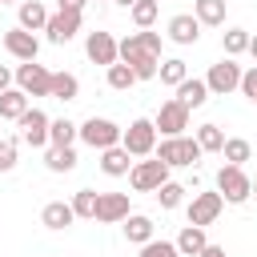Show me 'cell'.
I'll return each instance as SVG.
<instances>
[{"instance_id": "cell-17", "label": "cell", "mask_w": 257, "mask_h": 257, "mask_svg": "<svg viewBox=\"0 0 257 257\" xmlns=\"http://www.w3.org/2000/svg\"><path fill=\"white\" fill-rule=\"evenodd\" d=\"M133 169V153L124 145H112V149H100V173L104 177H128Z\"/></svg>"}, {"instance_id": "cell-3", "label": "cell", "mask_w": 257, "mask_h": 257, "mask_svg": "<svg viewBox=\"0 0 257 257\" xmlns=\"http://www.w3.org/2000/svg\"><path fill=\"white\" fill-rule=\"evenodd\" d=\"M165 181H169V165H165L157 153L133 161V169H128V185H133V193H157Z\"/></svg>"}, {"instance_id": "cell-42", "label": "cell", "mask_w": 257, "mask_h": 257, "mask_svg": "<svg viewBox=\"0 0 257 257\" xmlns=\"http://www.w3.org/2000/svg\"><path fill=\"white\" fill-rule=\"evenodd\" d=\"M249 56H253V60H257V36H253V40H249Z\"/></svg>"}, {"instance_id": "cell-16", "label": "cell", "mask_w": 257, "mask_h": 257, "mask_svg": "<svg viewBox=\"0 0 257 257\" xmlns=\"http://www.w3.org/2000/svg\"><path fill=\"white\" fill-rule=\"evenodd\" d=\"M124 217H128V193H100L96 221L100 225H120Z\"/></svg>"}, {"instance_id": "cell-5", "label": "cell", "mask_w": 257, "mask_h": 257, "mask_svg": "<svg viewBox=\"0 0 257 257\" xmlns=\"http://www.w3.org/2000/svg\"><path fill=\"white\" fill-rule=\"evenodd\" d=\"M120 137H124V128L116 120H108V116H88L80 124V141L88 149H112V145H120Z\"/></svg>"}, {"instance_id": "cell-15", "label": "cell", "mask_w": 257, "mask_h": 257, "mask_svg": "<svg viewBox=\"0 0 257 257\" xmlns=\"http://www.w3.org/2000/svg\"><path fill=\"white\" fill-rule=\"evenodd\" d=\"M165 36L173 40V44H197L201 40V20L193 16V12H177L173 20H169V28H165Z\"/></svg>"}, {"instance_id": "cell-40", "label": "cell", "mask_w": 257, "mask_h": 257, "mask_svg": "<svg viewBox=\"0 0 257 257\" xmlns=\"http://www.w3.org/2000/svg\"><path fill=\"white\" fill-rule=\"evenodd\" d=\"M88 0H60V12H84Z\"/></svg>"}, {"instance_id": "cell-38", "label": "cell", "mask_w": 257, "mask_h": 257, "mask_svg": "<svg viewBox=\"0 0 257 257\" xmlns=\"http://www.w3.org/2000/svg\"><path fill=\"white\" fill-rule=\"evenodd\" d=\"M241 96H245V100L257 108V68H249V72L241 76Z\"/></svg>"}, {"instance_id": "cell-26", "label": "cell", "mask_w": 257, "mask_h": 257, "mask_svg": "<svg viewBox=\"0 0 257 257\" xmlns=\"http://www.w3.org/2000/svg\"><path fill=\"white\" fill-rule=\"evenodd\" d=\"M48 96L68 104V100H76V96H80V80H76L72 72H52V92H48Z\"/></svg>"}, {"instance_id": "cell-29", "label": "cell", "mask_w": 257, "mask_h": 257, "mask_svg": "<svg viewBox=\"0 0 257 257\" xmlns=\"http://www.w3.org/2000/svg\"><path fill=\"white\" fill-rule=\"evenodd\" d=\"M249 28H225L221 32V48H225V56H241V52H249Z\"/></svg>"}, {"instance_id": "cell-11", "label": "cell", "mask_w": 257, "mask_h": 257, "mask_svg": "<svg viewBox=\"0 0 257 257\" xmlns=\"http://www.w3.org/2000/svg\"><path fill=\"white\" fill-rule=\"evenodd\" d=\"M221 209H225V197L217 193V189H205V193H193V201H189V225H213L217 217H221Z\"/></svg>"}, {"instance_id": "cell-35", "label": "cell", "mask_w": 257, "mask_h": 257, "mask_svg": "<svg viewBox=\"0 0 257 257\" xmlns=\"http://www.w3.org/2000/svg\"><path fill=\"white\" fill-rule=\"evenodd\" d=\"M185 193H189V189H185L181 181H165V185L157 189V201H161V209H177V205L185 201Z\"/></svg>"}, {"instance_id": "cell-43", "label": "cell", "mask_w": 257, "mask_h": 257, "mask_svg": "<svg viewBox=\"0 0 257 257\" xmlns=\"http://www.w3.org/2000/svg\"><path fill=\"white\" fill-rule=\"evenodd\" d=\"M112 4H120V8H133V4H137V0H112Z\"/></svg>"}, {"instance_id": "cell-23", "label": "cell", "mask_w": 257, "mask_h": 257, "mask_svg": "<svg viewBox=\"0 0 257 257\" xmlns=\"http://www.w3.org/2000/svg\"><path fill=\"white\" fill-rule=\"evenodd\" d=\"M120 225H124V237H128L133 245H145V241H153V217H145V213H128Z\"/></svg>"}, {"instance_id": "cell-9", "label": "cell", "mask_w": 257, "mask_h": 257, "mask_svg": "<svg viewBox=\"0 0 257 257\" xmlns=\"http://www.w3.org/2000/svg\"><path fill=\"white\" fill-rule=\"evenodd\" d=\"M16 88H24L28 96H48L52 92V72L36 60H20L16 68Z\"/></svg>"}, {"instance_id": "cell-8", "label": "cell", "mask_w": 257, "mask_h": 257, "mask_svg": "<svg viewBox=\"0 0 257 257\" xmlns=\"http://www.w3.org/2000/svg\"><path fill=\"white\" fill-rule=\"evenodd\" d=\"M189 108L173 96V100H165L161 108H157V116H153V124H157V133L161 137H185V128H189Z\"/></svg>"}, {"instance_id": "cell-1", "label": "cell", "mask_w": 257, "mask_h": 257, "mask_svg": "<svg viewBox=\"0 0 257 257\" xmlns=\"http://www.w3.org/2000/svg\"><path fill=\"white\" fill-rule=\"evenodd\" d=\"M120 60L137 72V80H153L161 72V32H128L120 40Z\"/></svg>"}, {"instance_id": "cell-2", "label": "cell", "mask_w": 257, "mask_h": 257, "mask_svg": "<svg viewBox=\"0 0 257 257\" xmlns=\"http://www.w3.org/2000/svg\"><path fill=\"white\" fill-rule=\"evenodd\" d=\"M157 157H161L169 169H193V165L205 157V149L197 145V137H165V141L157 145Z\"/></svg>"}, {"instance_id": "cell-12", "label": "cell", "mask_w": 257, "mask_h": 257, "mask_svg": "<svg viewBox=\"0 0 257 257\" xmlns=\"http://www.w3.org/2000/svg\"><path fill=\"white\" fill-rule=\"evenodd\" d=\"M84 52H88V60L92 64H116L120 60V40L112 36V32H88L84 36Z\"/></svg>"}, {"instance_id": "cell-25", "label": "cell", "mask_w": 257, "mask_h": 257, "mask_svg": "<svg viewBox=\"0 0 257 257\" xmlns=\"http://www.w3.org/2000/svg\"><path fill=\"white\" fill-rule=\"evenodd\" d=\"M193 16L209 28H221L225 24V0H193Z\"/></svg>"}, {"instance_id": "cell-7", "label": "cell", "mask_w": 257, "mask_h": 257, "mask_svg": "<svg viewBox=\"0 0 257 257\" xmlns=\"http://www.w3.org/2000/svg\"><path fill=\"white\" fill-rule=\"evenodd\" d=\"M241 64L233 60V56H225V60H217L213 68H209V76H205V84H209V92L213 96H229L233 88H241Z\"/></svg>"}, {"instance_id": "cell-20", "label": "cell", "mask_w": 257, "mask_h": 257, "mask_svg": "<svg viewBox=\"0 0 257 257\" xmlns=\"http://www.w3.org/2000/svg\"><path fill=\"white\" fill-rule=\"evenodd\" d=\"M16 20H20V28H28V32H44L48 8H44L40 0H20V4H16Z\"/></svg>"}, {"instance_id": "cell-32", "label": "cell", "mask_w": 257, "mask_h": 257, "mask_svg": "<svg viewBox=\"0 0 257 257\" xmlns=\"http://www.w3.org/2000/svg\"><path fill=\"white\" fill-rule=\"evenodd\" d=\"M76 137H80V124H72L68 116H56L48 128V145H72Z\"/></svg>"}, {"instance_id": "cell-22", "label": "cell", "mask_w": 257, "mask_h": 257, "mask_svg": "<svg viewBox=\"0 0 257 257\" xmlns=\"http://www.w3.org/2000/svg\"><path fill=\"white\" fill-rule=\"evenodd\" d=\"M44 169L48 173H72L76 169V149L72 145H48L44 149Z\"/></svg>"}, {"instance_id": "cell-13", "label": "cell", "mask_w": 257, "mask_h": 257, "mask_svg": "<svg viewBox=\"0 0 257 257\" xmlns=\"http://www.w3.org/2000/svg\"><path fill=\"white\" fill-rule=\"evenodd\" d=\"M4 48H8V56H16V60H36V52H40V40H36V32H28V28H8L4 32Z\"/></svg>"}, {"instance_id": "cell-41", "label": "cell", "mask_w": 257, "mask_h": 257, "mask_svg": "<svg viewBox=\"0 0 257 257\" xmlns=\"http://www.w3.org/2000/svg\"><path fill=\"white\" fill-rule=\"evenodd\" d=\"M197 257H229V253H225V245H205Z\"/></svg>"}, {"instance_id": "cell-27", "label": "cell", "mask_w": 257, "mask_h": 257, "mask_svg": "<svg viewBox=\"0 0 257 257\" xmlns=\"http://www.w3.org/2000/svg\"><path fill=\"white\" fill-rule=\"evenodd\" d=\"M104 80H108V88H116V92H128V88L137 84V72H133L124 60H116V64H108V68H104Z\"/></svg>"}, {"instance_id": "cell-19", "label": "cell", "mask_w": 257, "mask_h": 257, "mask_svg": "<svg viewBox=\"0 0 257 257\" xmlns=\"http://www.w3.org/2000/svg\"><path fill=\"white\" fill-rule=\"evenodd\" d=\"M209 96H213V92H209V84H205L201 76H185V80L177 84V100H181L189 112H193V108H201Z\"/></svg>"}, {"instance_id": "cell-39", "label": "cell", "mask_w": 257, "mask_h": 257, "mask_svg": "<svg viewBox=\"0 0 257 257\" xmlns=\"http://www.w3.org/2000/svg\"><path fill=\"white\" fill-rule=\"evenodd\" d=\"M12 80H16V72H12L8 64H0V92H4V88H12Z\"/></svg>"}, {"instance_id": "cell-4", "label": "cell", "mask_w": 257, "mask_h": 257, "mask_svg": "<svg viewBox=\"0 0 257 257\" xmlns=\"http://www.w3.org/2000/svg\"><path fill=\"white\" fill-rule=\"evenodd\" d=\"M217 193L229 205H245L253 197V181L245 177V165H221L217 169Z\"/></svg>"}, {"instance_id": "cell-33", "label": "cell", "mask_w": 257, "mask_h": 257, "mask_svg": "<svg viewBox=\"0 0 257 257\" xmlns=\"http://www.w3.org/2000/svg\"><path fill=\"white\" fill-rule=\"evenodd\" d=\"M157 12H161V0H137V4L128 8V16H133L137 28H153V24H157Z\"/></svg>"}, {"instance_id": "cell-18", "label": "cell", "mask_w": 257, "mask_h": 257, "mask_svg": "<svg viewBox=\"0 0 257 257\" xmlns=\"http://www.w3.org/2000/svg\"><path fill=\"white\" fill-rule=\"evenodd\" d=\"M72 221H76V213H72V201H48V205L40 209V225H44V229H52V233L68 229Z\"/></svg>"}, {"instance_id": "cell-44", "label": "cell", "mask_w": 257, "mask_h": 257, "mask_svg": "<svg viewBox=\"0 0 257 257\" xmlns=\"http://www.w3.org/2000/svg\"><path fill=\"white\" fill-rule=\"evenodd\" d=\"M0 4H20V0H0Z\"/></svg>"}, {"instance_id": "cell-14", "label": "cell", "mask_w": 257, "mask_h": 257, "mask_svg": "<svg viewBox=\"0 0 257 257\" xmlns=\"http://www.w3.org/2000/svg\"><path fill=\"white\" fill-rule=\"evenodd\" d=\"M44 32H48V44H68L80 32V12H52Z\"/></svg>"}, {"instance_id": "cell-10", "label": "cell", "mask_w": 257, "mask_h": 257, "mask_svg": "<svg viewBox=\"0 0 257 257\" xmlns=\"http://www.w3.org/2000/svg\"><path fill=\"white\" fill-rule=\"evenodd\" d=\"M16 124H20V141H24V145H32V149H48V128H52V116H48L44 108H28Z\"/></svg>"}, {"instance_id": "cell-30", "label": "cell", "mask_w": 257, "mask_h": 257, "mask_svg": "<svg viewBox=\"0 0 257 257\" xmlns=\"http://www.w3.org/2000/svg\"><path fill=\"white\" fill-rule=\"evenodd\" d=\"M221 157H225V165H245V161L253 157V145H249L245 137H225Z\"/></svg>"}, {"instance_id": "cell-34", "label": "cell", "mask_w": 257, "mask_h": 257, "mask_svg": "<svg viewBox=\"0 0 257 257\" xmlns=\"http://www.w3.org/2000/svg\"><path fill=\"white\" fill-rule=\"evenodd\" d=\"M197 145H201L205 153H221V149H225V133H221V124H201V128H197Z\"/></svg>"}, {"instance_id": "cell-36", "label": "cell", "mask_w": 257, "mask_h": 257, "mask_svg": "<svg viewBox=\"0 0 257 257\" xmlns=\"http://www.w3.org/2000/svg\"><path fill=\"white\" fill-rule=\"evenodd\" d=\"M141 257H181V249H177V241H145L141 245Z\"/></svg>"}, {"instance_id": "cell-21", "label": "cell", "mask_w": 257, "mask_h": 257, "mask_svg": "<svg viewBox=\"0 0 257 257\" xmlns=\"http://www.w3.org/2000/svg\"><path fill=\"white\" fill-rule=\"evenodd\" d=\"M28 100H32V96H28L24 88H16V84L4 88V92H0V120H20V116L28 112Z\"/></svg>"}, {"instance_id": "cell-37", "label": "cell", "mask_w": 257, "mask_h": 257, "mask_svg": "<svg viewBox=\"0 0 257 257\" xmlns=\"http://www.w3.org/2000/svg\"><path fill=\"white\" fill-rule=\"evenodd\" d=\"M16 153H20V145H16L12 137H4V141H0V173H12V169H16Z\"/></svg>"}, {"instance_id": "cell-6", "label": "cell", "mask_w": 257, "mask_h": 257, "mask_svg": "<svg viewBox=\"0 0 257 257\" xmlns=\"http://www.w3.org/2000/svg\"><path fill=\"white\" fill-rule=\"evenodd\" d=\"M120 145H124L133 157H153V153H157V124H153V116H137V120L124 128Z\"/></svg>"}, {"instance_id": "cell-24", "label": "cell", "mask_w": 257, "mask_h": 257, "mask_svg": "<svg viewBox=\"0 0 257 257\" xmlns=\"http://www.w3.org/2000/svg\"><path fill=\"white\" fill-rule=\"evenodd\" d=\"M205 245H209V237H205L201 225H185V229L177 233V249H181V257H197Z\"/></svg>"}, {"instance_id": "cell-45", "label": "cell", "mask_w": 257, "mask_h": 257, "mask_svg": "<svg viewBox=\"0 0 257 257\" xmlns=\"http://www.w3.org/2000/svg\"><path fill=\"white\" fill-rule=\"evenodd\" d=\"M0 141H4V128H0Z\"/></svg>"}, {"instance_id": "cell-46", "label": "cell", "mask_w": 257, "mask_h": 257, "mask_svg": "<svg viewBox=\"0 0 257 257\" xmlns=\"http://www.w3.org/2000/svg\"><path fill=\"white\" fill-rule=\"evenodd\" d=\"M253 193H257V181H253Z\"/></svg>"}, {"instance_id": "cell-31", "label": "cell", "mask_w": 257, "mask_h": 257, "mask_svg": "<svg viewBox=\"0 0 257 257\" xmlns=\"http://www.w3.org/2000/svg\"><path fill=\"white\" fill-rule=\"evenodd\" d=\"M157 76H161V84L177 88V84H181V80L189 76V64H185L181 56H169V60H161V72H157Z\"/></svg>"}, {"instance_id": "cell-28", "label": "cell", "mask_w": 257, "mask_h": 257, "mask_svg": "<svg viewBox=\"0 0 257 257\" xmlns=\"http://www.w3.org/2000/svg\"><path fill=\"white\" fill-rule=\"evenodd\" d=\"M96 205H100V193H96V189H76V193H72V213H76V217L96 221Z\"/></svg>"}]
</instances>
